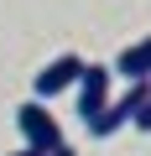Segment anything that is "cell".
Masks as SVG:
<instances>
[{"label": "cell", "mask_w": 151, "mask_h": 156, "mask_svg": "<svg viewBox=\"0 0 151 156\" xmlns=\"http://www.w3.org/2000/svg\"><path fill=\"white\" fill-rule=\"evenodd\" d=\"M16 130H21L26 151H42V156H52V151L63 146V125H57V115L47 109V99H26V104L16 109Z\"/></svg>", "instance_id": "1"}, {"label": "cell", "mask_w": 151, "mask_h": 156, "mask_svg": "<svg viewBox=\"0 0 151 156\" xmlns=\"http://www.w3.org/2000/svg\"><path fill=\"white\" fill-rule=\"evenodd\" d=\"M146 89H151V78H135V83H130V89H125L120 99H110V104H104V109H99V115L89 120V135H99V140H104V135L125 130V125H130V120L141 115V104H146Z\"/></svg>", "instance_id": "2"}, {"label": "cell", "mask_w": 151, "mask_h": 156, "mask_svg": "<svg viewBox=\"0 0 151 156\" xmlns=\"http://www.w3.org/2000/svg\"><path fill=\"white\" fill-rule=\"evenodd\" d=\"M78 73H84V57H78V52H57V57L31 78V99H52V94L73 89V83H78Z\"/></svg>", "instance_id": "3"}, {"label": "cell", "mask_w": 151, "mask_h": 156, "mask_svg": "<svg viewBox=\"0 0 151 156\" xmlns=\"http://www.w3.org/2000/svg\"><path fill=\"white\" fill-rule=\"evenodd\" d=\"M110 68L104 62H84V73H78V83H73V89H78V115H84V125L110 104Z\"/></svg>", "instance_id": "4"}, {"label": "cell", "mask_w": 151, "mask_h": 156, "mask_svg": "<svg viewBox=\"0 0 151 156\" xmlns=\"http://www.w3.org/2000/svg\"><path fill=\"white\" fill-rule=\"evenodd\" d=\"M110 73H115V78H125V83H135V78H151V37H146V42H130V47L110 62Z\"/></svg>", "instance_id": "5"}, {"label": "cell", "mask_w": 151, "mask_h": 156, "mask_svg": "<svg viewBox=\"0 0 151 156\" xmlns=\"http://www.w3.org/2000/svg\"><path fill=\"white\" fill-rule=\"evenodd\" d=\"M130 125H135V130H141V135H151V89H146V104H141V115H135V120H130Z\"/></svg>", "instance_id": "6"}, {"label": "cell", "mask_w": 151, "mask_h": 156, "mask_svg": "<svg viewBox=\"0 0 151 156\" xmlns=\"http://www.w3.org/2000/svg\"><path fill=\"white\" fill-rule=\"evenodd\" d=\"M52 156H78V151H73V146H68V140H63V146H57V151H52Z\"/></svg>", "instance_id": "7"}, {"label": "cell", "mask_w": 151, "mask_h": 156, "mask_svg": "<svg viewBox=\"0 0 151 156\" xmlns=\"http://www.w3.org/2000/svg\"><path fill=\"white\" fill-rule=\"evenodd\" d=\"M11 156H42V151H26V146H21V151H11Z\"/></svg>", "instance_id": "8"}]
</instances>
